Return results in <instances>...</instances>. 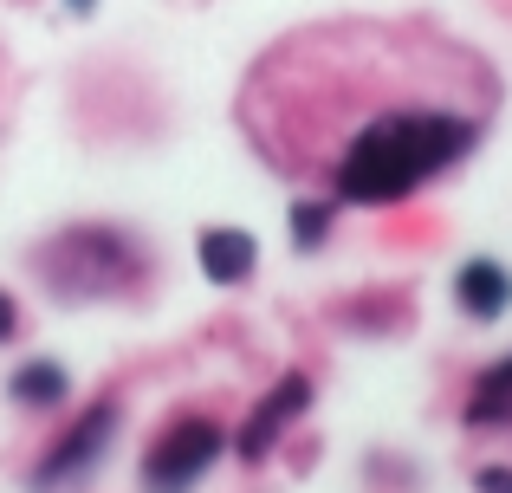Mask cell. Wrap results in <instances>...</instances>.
<instances>
[{
    "label": "cell",
    "instance_id": "3957f363",
    "mask_svg": "<svg viewBox=\"0 0 512 493\" xmlns=\"http://www.w3.org/2000/svg\"><path fill=\"white\" fill-rule=\"evenodd\" d=\"M111 429H117V409H111V403H98V409H91V416H78V429L65 435V442L52 448L46 461H39V487H59L65 474L91 468V461L104 455V442H111Z\"/></svg>",
    "mask_w": 512,
    "mask_h": 493
},
{
    "label": "cell",
    "instance_id": "30bf717a",
    "mask_svg": "<svg viewBox=\"0 0 512 493\" xmlns=\"http://www.w3.org/2000/svg\"><path fill=\"white\" fill-rule=\"evenodd\" d=\"M480 493H512V468H487L480 474Z\"/></svg>",
    "mask_w": 512,
    "mask_h": 493
},
{
    "label": "cell",
    "instance_id": "9c48e42d",
    "mask_svg": "<svg viewBox=\"0 0 512 493\" xmlns=\"http://www.w3.org/2000/svg\"><path fill=\"white\" fill-rule=\"evenodd\" d=\"M325 228H331V208L325 202H299V208H292V247H318V241H325Z\"/></svg>",
    "mask_w": 512,
    "mask_h": 493
},
{
    "label": "cell",
    "instance_id": "7c38bea8",
    "mask_svg": "<svg viewBox=\"0 0 512 493\" xmlns=\"http://www.w3.org/2000/svg\"><path fill=\"white\" fill-rule=\"evenodd\" d=\"M72 7H78V13H91V7H98V0H72Z\"/></svg>",
    "mask_w": 512,
    "mask_h": 493
},
{
    "label": "cell",
    "instance_id": "52a82bcc",
    "mask_svg": "<svg viewBox=\"0 0 512 493\" xmlns=\"http://www.w3.org/2000/svg\"><path fill=\"white\" fill-rule=\"evenodd\" d=\"M59 396H65V370H59V364H46V357H39V364H26L20 377H13V403H26V409L59 403Z\"/></svg>",
    "mask_w": 512,
    "mask_h": 493
},
{
    "label": "cell",
    "instance_id": "ba28073f",
    "mask_svg": "<svg viewBox=\"0 0 512 493\" xmlns=\"http://www.w3.org/2000/svg\"><path fill=\"white\" fill-rule=\"evenodd\" d=\"M506 409H512V357L480 377V396H474V409H467V416H474V422H493V416H506Z\"/></svg>",
    "mask_w": 512,
    "mask_h": 493
},
{
    "label": "cell",
    "instance_id": "6da1fadb",
    "mask_svg": "<svg viewBox=\"0 0 512 493\" xmlns=\"http://www.w3.org/2000/svg\"><path fill=\"white\" fill-rule=\"evenodd\" d=\"M467 143H474V124L461 111H389L363 124L357 143L338 156V195L363 208L402 202L454 156H467Z\"/></svg>",
    "mask_w": 512,
    "mask_h": 493
},
{
    "label": "cell",
    "instance_id": "277c9868",
    "mask_svg": "<svg viewBox=\"0 0 512 493\" xmlns=\"http://www.w3.org/2000/svg\"><path fill=\"white\" fill-rule=\"evenodd\" d=\"M305 403H312V383H305V377H279V390L266 396V403L247 416V429H240V455H247V461L273 455L279 429H286L292 416H305Z\"/></svg>",
    "mask_w": 512,
    "mask_h": 493
},
{
    "label": "cell",
    "instance_id": "8fae6325",
    "mask_svg": "<svg viewBox=\"0 0 512 493\" xmlns=\"http://www.w3.org/2000/svg\"><path fill=\"white\" fill-rule=\"evenodd\" d=\"M13 325H20V318H13V299L0 292V338H13Z\"/></svg>",
    "mask_w": 512,
    "mask_h": 493
},
{
    "label": "cell",
    "instance_id": "8992f818",
    "mask_svg": "<svg viewBox=\"0 0 512 493\" xmlns=\"http://www.w3.org/2000/svg\"><path fill=\"white\" fill-rule=\"evenodd\" d=\"M253 260H260L253 234H240V228H208L201 234V273L221 279V286H240V279L253 273Z\"/></svg>",
    "mask_w": 512,
    "mask_h": 493
},
{
    "label": "cell",
    "instance_id": "7a4b0ae2",
    "mask_svg": "<svg viewBox=\"0 0 512 493\" xmlns=\"http://www.w3.org/2000/svg\"><path fill=\"white\" fill-rule=\"evenodd\" d=\"M221 455V429L214 422H175L163 442L143 455V481L150 493H188Z\"/></svg>",
    "mask_w": 512,
    "mask_h": 493
},
{
    "label": "cell",
    "instance_id": "5b68a950",
    "mask_svg": "<svg viewBox=\"0 0 512 493\" xmlns=\"http://www.w3.org/2000/svg\"><path fill=\"white\" fill-rule=\"evenodd\" d=\"M454 299H461L467 318L487 325V318H500L506 305H512V273H506L500 260H467L461 279H454Z\"/></svg>",
    "mask_w": 512,
    "mask_h": 493
}]
</instances>
